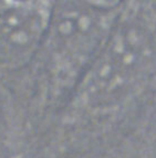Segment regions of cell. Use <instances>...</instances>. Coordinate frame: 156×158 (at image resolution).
I'll return each instance as SVG.
<instances>
[{
	"instance_id": "cell-1",
	"label": "cell",
	"mask_w": 156,
	"mask_h": 158,
	"mask_svg": "<svg viewBox=\"0 0 156 158\" xmlns=\"http://www.w3.org/2000/svg\"><path fill=\"white\" fill-rule=\"evenodd\" d=\"M156 106V0H126L87 73L45 139V158H91Z\"/></svg>"
},
{
	"instance_id": "cell-2",
	"label": "cell",
	"mask_w": 156,
	"mask_h": 158,
	"mask_svg": "<svg viewBox=\"0 0 156 158\" xmlns=\"http://www.w3.org/2000/svg\"><path fill=\"white\" fill-rule=\"evenodd\" d=\"M120 10L102 11L79 0H62L50 19L47 45L37 70L36 128H41L48 111L68 104L105 43Z\"/></svg>"
},
{
	"instance_id": "cell-3",
	"label": "cell",
	"mask_w": 156,
	"mask_h": 158,
	"mask_svg": "<svg viewBox=\"0 0 156 158\" xmlns=\"http://www.w3.org/2000/svg\"><path fill=\"white\" fill-rule=\"evenodd\" d=\"M50 15L39 3L27 2L0 19V67H21L34 57Z\"/></svg>"
},
{
	"instance_id": "cell-4",
	"label": "cell",
	"mask_w": 156,
	"mask_h": 158,
	"mask_svg": "<svg viewBox=\"0 0 156 158\" xmlns=\"http://www.w3.org/2000/svg\"><path fill=\"white\" fill-rule=\"evenodd\" d=\"M91 8L102 11H117L120 10L126 0H79Z\"/></svg>"
}]
</instances>
